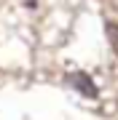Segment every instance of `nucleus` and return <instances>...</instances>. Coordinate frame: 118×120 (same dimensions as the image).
<instances>
[{"label": "nucleus", "mask_w": 118, "mask_h": 120, "mask_svg": "<svg viewBox=\"0 0 118 120\" xmlns=\"http://www.w3.org/2000/svg\"><path fill=\"white\" fill-rule=\"evenodd\" d=\"M67 83H70L81 96H86V99H97V96H99L97 83H94L86 72H70V75H67Z\"/></svg>", "instance_id": "1"}, {"label": "nucleus", "mask_w": 118, "mask_h": 120, "mask_svg": "<svg viewBox=\"0 0 118 120\" xmlns=\"http://www.w3.org/2000/svg\"><path fill=\"white\" fill-rule=\"evenodd\" d=\"M107 32V40H110V48H113V53L118 56V24H107L105 27Z\"/></svg>", "instance_id": "2"}]
</instances>
